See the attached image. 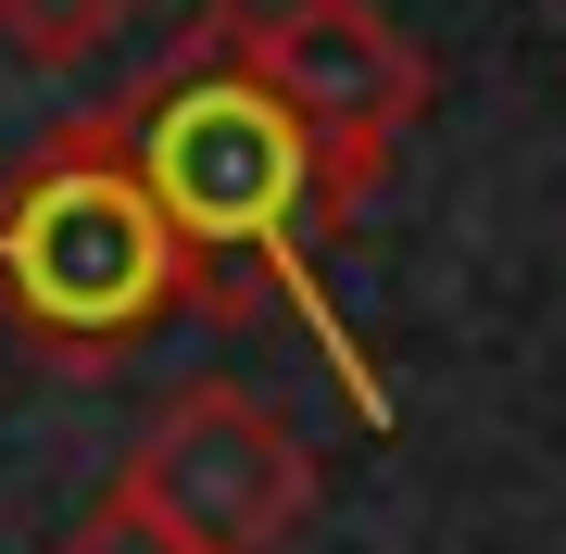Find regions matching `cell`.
Returning a JSON list of instances; mask_svg holds the SVG:
<instances>
[{
  "mask_svg": "<svg viewBox=\"0 0 566 554\" xmlns=\"http://www.w3.org/2000/svg\"><path fill=\"white\" fill-rule=\"evenodd\" d=\"M189 303H227V290L189 265V240L139 189L114 114L63 126L39 165L0 189V328L39 366H126Z\"/></svg>",
  "mask_w": 566,
  "mask_h": 554,
  "instance_id": "cell-2",
  "label": "cell"
},
{
  "mask_svg": "<svg viewBox=\"0 0 566 554\" xmlns=\"http://www.w3.org/2000/svg\"><path fill=\"white\" fill-rule=\"evenodd\" d=\"M114 492H139L189 554H277L315 516V453H303V429L277 404L202 378V390H177L139 429V453L114 467Z\"/></svg>",
  "mask_w": 566,
  "mask_h": 554,
  "instance_id": "cell-4",
  "label": "cell"
},
{
  "mask_svg": "<svg viewBox=\"0 0 566 554\" xmlns=\"http://www.w3.org/2000/svg\"><path fill=\"white\" fill-rule=\"evenodd\" d=\"M63 554H189V542L164 530V516H151L139 492H102V504L76 516V530H63Z\"/></svg>",
  "mask_w": 566,
  "mask_h": 554,
  "instance_id": "cell-6",
  "label": "cell"
},
{
  "mask_svg": "<svg viewBox=\"0 0 566 554\" xmlns=\"http://www.w3.org/2000/svg\"><path fill=\"white\" fill-rule=\"evenodd\" d=\"M227 25H240V51L264 63V88L303 114L340 215H365V189L390 177V151H403L416 114H428L416 39L378 13V0H264V13H227Z\"/></svg>",
  "mask_w": 566,
  "mask_h": 554,
  "instance_id": "cell-3",
  "label": "cell"
},
{
  "mask_svg": "<svg viewBox=\"0 0 566 554\" xmlns=\"http://www.w3.org/2000/svg\"><path fill=\"white\" fill-rule=\"evenodd\" d=\"M114 139H126V165H139V189L164 202V227L189 240V265H202L214 290L227 278L290 290L303 328L340 353V378L378 404V378L353 366L340 315H327V290H315V252L340 240L353 215H340V189H327V165H315L303 114H290L277 88H264V63L240 51V25L214 13L139 102H114Z\"/></svg>",
  "mask_w": 566,
  "mask_h": 554,
  "instance_id": "cell-1",
  "label": "cell"
},
{
  "mask_svg": "<svg viewBox=\"0 0 566 554\" xmlns=\"http://www.w3.org/2000/svg\"><path fill=\"white\" fill-rule=\"evenodd\" d=\"M126 13L139 0H0V51L39 63V76H76V63H102L126 39Z\"/></svg>",
  "mask_w": 566,
  "mask_h": 554,
  "instance_id": "cell-5",
  "label": "cell"
}]
</instances>
